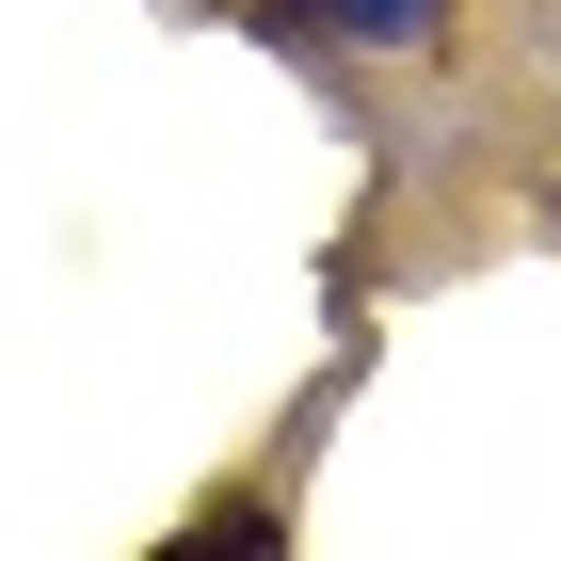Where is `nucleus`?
Masks as SVG:
<instances>
[{
  "instance_id": "1",
  "label": "nucleus",
  "mask_w": 561,
  "mask_h": 561,
  "mask_svg": "<svg viewBox=\"0 0 561 561\" xmlns=\"http://www.w3.org/2000/svg\"><path fill=\"white\" fill-rule=\"evenodd\" d=\"M305 16H337V33H433V0H305Z\"/></svg>"
}]
</instances>
